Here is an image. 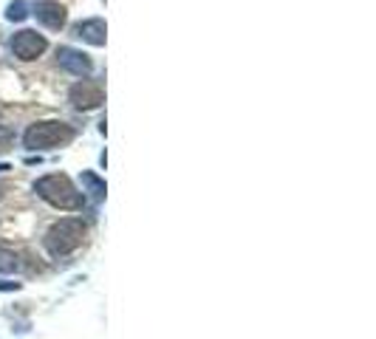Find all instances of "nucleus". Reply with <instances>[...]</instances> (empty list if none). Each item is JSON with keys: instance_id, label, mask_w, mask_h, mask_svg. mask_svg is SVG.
<instances>
[{"instance_id": "1", "label": "nucleus", "mask_w": 376, "mask_h": 339, "mask_svg": "<svg viewBox=\"0 0 376 339\" xmlns=\"http://www.w3.org/2000/svg\"><path fill=\"white\" fill-rule=\"evenodd\" d=\"M35 193L48 201L51 206L57 209H82L85 204V195L74 190V184L68 175H62V173H51V175H43L37 184H35Z\"/></svg>"}, {"instance_id": "2", "label": "nucleus", "mask_w": 376, "mask_h": 339, "mask_svg": "<svg viewBox=\"0 0 376 339\" xmlns=\"http://www.w3.org/2000/svg\"><path fill=\"white\" fill-rule=\"evenodd\" d=\"M82 238H85V224H82V218H62V221H57V224L48 229V235H46V249H48L51 258H66V255H71L77 246L82 243Z\"/></svg>"}, {"instance_id": "3", "label": "nucleus", "mask_w": 376, "mask_h": 339, "mask_svg": "<svg viewBox=\"0 0 376 339\" xmlns=\"http://www.w3.org/2000/svg\"><path fill=\"white\" fill-rule=\"evenodd\" d=\"M71 139H74V130L68 125H62V122H37L23 136L28 150H54V147L68 144Z\"/></svg>"}, {"instance_id": "4", "label": "nucleus", "mask_w": 376, "mask_h": 339, "mask_svg": "<svg viewBox=\"0 0 376 339\" xmlns=\"http://www.w3.org/2000/svg\"><path fill=\"white\" fill-rule=\"evenodd\" d=\"M68 99L79 108V110H93L105 102V90L100 82H91V79H82L77 82L71 90H68Z\"/></svg>"}, {"instance_id": "5", "label": "nucleus", "mask_w": 376, "mask_h": 339, "mask_svg": "<svg viewBox=\"0 0 376 339\" xmlns=\"http://www.w3.org/2000/svg\"><path fill=\"white\" fill-rule=\"evenodd\" d=\"M46 37L43 35H37V32H31V28H26V32H17L15 37H12V51H15V57H20V59H37L43 51H46Z\"/></svg>"}, {"instance_id": "6", "label": "nucleus", "mask_w": 376, "mask_h": 339, "mask_svg": "<svg viewBox=\"0 0 376 339\" xmlns=\"http://www.w3.org/2000/svg\"><path fill=\"white\" fill-rule=\"evenodd\" d=\"M57 59H59V66L66 68L68 74H74V77H88L91 74V59L82 54V51H77V48H68V46H62L59 51H57Z\"/></svg>"}, {"instance_id": "7", "label": "nucleus", "mask_w": 376, "mask_h": 339, "mask_svg": "<svg viewBox=\"0 0 376 339\" xmlns=\"http://www.w3.org/2000/svg\"><path fill=\"white\" fill-rule=\"evenodd\" d=\"M35 14H37V20H40L46 28H51V32H59V28L66 26V9H62L59 3H51V0H43V3H37Z\"/></svg>"}, {"instance_id": "8", "label": "nucleus", "mask_w": 376, "mask_h": 339, "mask_svg": "<svg viewBox=\"0 0 376 339\" xmlns=\"http://www.w3.org/2000/svg\"><path fill=\"white\" fill-rule=\"evenodd\" d=\"M77 37L79 40H85L88 46H105V40H108V28H105V20H100V17H93V20H85V23H79L77 28Z\"/></svg>"}, {"instance_id": "9", "label": "nucleus", "mask_w": 376, "mask_h": 339, "mask_svg": "<svg viewBox=\"0 0 376 339\" xmlns=\"http://www.w3.org/2000/svg\"><path fill=\"white\" fill-rule=\"evenodd\" d=\"M79 181H82L85 193H88L93 201H102V198L108 195V190H105V181H102V178H97L93 173H82V175H79Z\"/></svg>"}, {"instance_id": "10", "label": "nucleus", "mask_w": 376, "mask_h": 339, "mask_svg": "<svg viewBox=\"0 0 376 339\" xmlns=\"http://www.w3.org/2000/svg\"><path fill=\"white\" fill-rule=\"evenodd\" d=\"M28 14H31V6L26 3V0H15V3H9V9H6V20H12V23H20Z\"/></svg>"}, {"instance_id": "11", "label": "nucleus", "mask_w": 376, "mask_h": 339, "mask_svg": "<svg viewBox=\"0 0 376 339\" xmlns=\"http://www.w3.org/2000/svg\"><path fill=\"white\" fill-rule=\"evenodd\" d=\"M17 269V255L9 249H0V271H15Z\"/></svg>"}, {"instance_id": "12", "label": "nucleus", "mask_w": 376, "mask_h": 339, "mask_svg": "<svg viewBox=\"0 0 376 339\" xmlns=\"http://www.w3.org/2000/svg\"><path fill=\"white\" fill-rule=\"evenodd\" d=\"M12 147V130L9 128H0V153Z\"/></svg>"}, {"instance_id": "13", "label": "nucleus", "mask_w": 376, "mask_h": 339, "mask_svg": "<svg viewBox=\"0 0 376 339\" xmlns=\"http://www.w3.org/2000/svg\"><path fill=\"white\" fill-rule=\"evenodd\" d=\"M20 283H0V291H17Z\"/></svg>"}, {"instance_id": "14", "label": "nucleus", "mask_w": 376, "mask_h": 339, "mask_svg": "<svg viewBox=\"0 0 376 339\" xmlns=\"http://www.w3.org/2000/svg\"><path fill=\"white\" fill-rule=\"evenodd\" d=\"M6 170H12L9 164H0V173H6Z\"/></svg>"}]
</instances>
